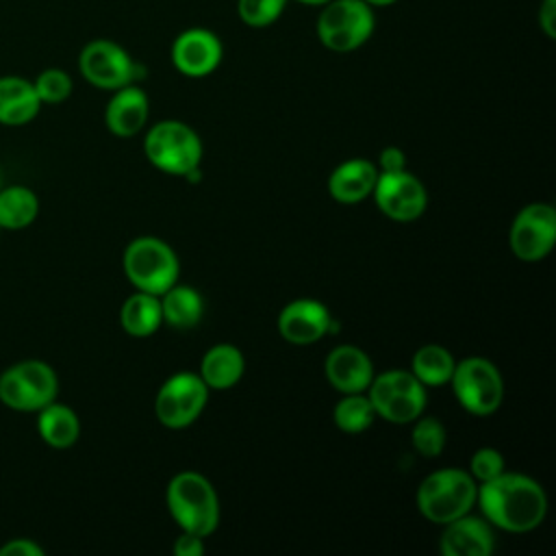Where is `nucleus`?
<instances>
[{
	"label": "nucleus",
	"instance_id": "1",
	"mask_svg": "<svg viewBox=\"0 0 556 556\" xmlns=\"http://www.w3.org/2000/svg\"><path fill=\"white\" fill-rule=\"evenodd\" d=\"M476 500L484 517L508 532H528L547 513V497L541 484L521 473L502 471L493 480L482 482Z\"/></svg>",
	"mask_w": 556,
	"mask_h": 556
},
{
	"label": "nucleus",
	"instance_id": "2",
	"mask_svg": "<svg viewBox=\"0 0 556 556\" xmlns=\"http://www.w3.org/2000/svg\"><path fill=\"white\" fill-rule=\"evenodd\" d=\"M167 508L176 523L191 534L206 536L217 528L219 504L211 482L195 471H182L167 486Z\"/></svg>",
	"mask_w": 556,
	"mask_h": 556
},
{
	"label": "nucleus",
	"instance_id": "3",
	"mask_svg": "<svg viewBox=\"0 0 556 556\" xmlns=\"http://www.w3.org/2000/svg\"><path fill=\"white\" fill-rule=\"evenodd\" d=\"M376 28V13L365 0H330L319 7L315 33L324 48L352 52L369 41Z\"/></svg>",
	"mask_w": 556,
	"mask_h": 556
},
{
	"label": "nucleus",
	"instance_id": "4",
	"mask_svg": "<svg viewBox=\"0 0 556 556\" xmlns=\"http://www.w3.org/2000/svg\"><path fill=\"white\" fill-rule=\"evenodd\" d=\"M478 495L473 478L463 469L430 473L417 489V506L432 523H450L469 513Z\"/></svg>",
	"mask_w": 556,
	"mask_h": 556
},
{
	"label": "nucleus",
	"instance_id": "5",
	"mask_svg": "<svg viewBox=\"0 0 556 556\" xmlns=\"http://www.w3.org/2000/svg\"><path fill=\"white\" fill-rule=\"evenodd\" d=\"M59 378L54 369L37 358H26L0 374V402L13 410H39L54 402Z\"/></svg>",
	"mask_w": 556,
	"mask_h": 556
},
{
	"label": "nucleus",
	"instance_id": "6",
	"mask_svg": "<svg viewBox=\"0 0 556 556\" xmlns=\"http://www.w3.org/2000/svg\"><path fill=\"white\" fill-rule=\"evenodd\" d=\"M124 271L139 291L163 295L178 278V258L165 241L139 237L124 252Z\"/></svg>",
	"mask_w": 556,
	"mask_h": 556
},
{
	"label": "nucleus",
	"instance_id": "7",
	"mask_svg": "<svg viewBox=\"0 0 556 556\" xmlns=\"http://www.w3.org/2000/svg\"><path fill=\"white\" fill-rule=\"evenodd\" d=\"M78 70L89 85L109 91L135 85V80L146 74L143 65L132 61V56L111 39H93L85 43L78 54Z\"/></svg>",
	"mask_w": 556,
	"mask_h": 556
},
{
	"label": "nucleus",
	"instance_id": "8",
	"mask_svg": "<svg viewBox=\"0 0 556 556\" xmlns=\"http://www.w3.org/2000/svg\"><path fill=\"white\" fill-rule=\"evenodd\" d=\"M146 154L152 165L167 174L187 176L198 167L202 143L187 124L165 119L150 128L146 137Z\"/></svg>",
	"mask_w": 556,
	"mask_h": 556
},
{
	"label": "nucleus",
	"instance_id": "9",
	"mask_svg": "<svg viewBox=\"0 0 556 556\" xmlns=\"http://www.w3.org/2000/svg\"><path fill=\"white\" fill-rule=\"evenodd\" d=\"M369 402L376 415L391 424L415 421L426 406L424 384L413 371H387L369 382Z\"/></svg>",
	"mask_w": 556,
	"mask_h": 556
},
{
	"label": "nucleus",
	"instance_id": "10",
	"mask_svg": "<svg viewBox=\"0 0 556 556\" xmlns=\"http://www.w3.org/2000/svg\"><path fill=\"white\" fill-rule=\"evenodd\" d=\"M452 387L463 404L473 415H491L504 397V382L495 365L486 358L471 356L454 365Z\"/></svg>",
	"mask_w": 556,
	"mask_h": 556
},
{
	"label": "nucleus",
	"instance_id": "11",
	"mask_svg": "<svg viewBox=\"0 0 556 556\" xmlns=\"http://www.w3.org/2000/svg\"><path fill=\"white\" fill-rule=\"evenodd\" d=\"M208 387L195 374H176L172 376L156 395L154 410L163 426L185 428L189 426L206 404Z\"/></svg>",
	"mask_w": 556,
	"mask_h": 556
},
{
	"label": "nucleus",
	"instance_id": "12",
	"mask_svg": "<svg viewBox=\"0 0 556 556\" xmlns=\"http://www.w3.org/2000/svg\"><path fill=\"white\" fill-rule=\"evenodd\" d=\"M556 241V211L534 202L521 208L510 228V248L521 261H541Z\"/></svg>",
	"mask_w": 556,
	"mask_h": 556
},
{
	"label": "nucleus",
	"instance_id": "13",
	"mask_svg": "<svg viewBox=\"0 0 556 556\" xmlns=\"http://www.w3.org/2000/svg\"><path fill=\"white\" fill-rule=\"evenodd\" d=\"M371 193L376 195V204L380 206V211L397 222H410L419 217L426 208V189L406 169L378 174Z\"/></svg>",
	"mask_w": 556,
	"mask_h": 556
},
{
	"label": "nucleus",
	"instance_id": "14",
	"mask_svg": "<svg viewBox=\"0 0 556 556\" xmlns=\"http://www.w3.org/2000/svg\"><path fill=\"white\" fill-rule=\"evenodd\" d=\"M224 48L219 37L202 26L182 30L172 43L174 67L191 78L208 76L222 63Z\"/></svg>",
	"mask_w": 556,
	"mask_h": 556
},
{
	"label": "nucleus",
	"instance_id": "15",
	"mask_svg": "<svg viewBox=\"0 0 556 556\" xmlns=\"http://www.w3.org/2000/svg\"><path fill=\"white\" fill-rule=\"evenodd\" d=\"M330 326L328 308L315 300H295L278 317L280 334L295 345H306L326 334Z\"/></svg>",
	"mask_w": 556,
	"mask_h": 556
},
{
	"label": "nucleus",
	"instance_id": "16",
	"mask_svg": "<svg viewBox=\"0 0 556 556\" xmlns=\"http://www.w3.org/2000/svg\"><path fill=\"white\" fill-rule=\"evenodd\" d=\"M326 378L341 393H361L374 378L371 361L356 345H339L326 358Z\"/></svg>",
	"mask_w": 556,
	"mask_h": 556
},
{
	"label": "nucleus",
	"instance_id": "17",
	"mask_svg": "<svg viewBox=\"0 0 556 556\" xmlns=\"http://www.w3.org/2000/svg\"><path fill=\"white\" fill-rule=\"evenodd\" d=\"M495 539L486 521L463 515L450 523L441 534V552L445 556H489Z\"/></svg>",
	"mask_w": 556,
	"mask_h": 556
},
{
	"label": "nucleus",
	"instance_id": "18",
	"mask_svg": "<svg viewBox=\"0 0 556 556\" xmlns=\"http://www.w3.org/2000/svg\"><path fill=\"white\" fill-rule=\"evenodd\" d=\"M148 119V96L137 85H126L115 89L106 104L104 122L109 130L117 137L137 135Z\"/></svg>",
	"mask_w": 556,
	"mask_h": 556
},
{
	"label": "nucleus",
	"instance_id": "19",
	"mask_svg": "<svg viewBox=\"0 0 556 556\" xmlns=\"http://www.w3.org/2000/svg\"><path fill=\"white\" fill-rule=\"evenodd\" d=\"M41 100L30 80L22 76H0V124L24 126L37 117Z\"/></svg>",
	"mask_w": 556,
	"mask_h": 556
},
{
	"label": "nucleus",
	"instance_id": "20",
	"mask_svg": "<svg viewBox=\"0 0 556 556\" xmlns=\"http://www.w3.org/2000/svg\"><path fill=\"white\" fill-rule=\"evenodd\" d=\"M378 180V169L363 159H352L341 163L328 180V191L337 202L354 204L367 198Z\"/></svg>",
	"mask_w": 556,
	"mask_h": 556
},
{
	"label": "nucleus",
	"instance_id": "21",
	"mask_svg": "<svg viewBox=\"0 0 556 556\" xmlns=\"http://www.w3.org/2000/svg\"><path fill=\"white\" fill-rule=\"evenodd\" d=\"M37 413V432L50 447L65 450L76 443L80 434V421L70 406L59 404L54 400L39 408Z\"/></svg>",
	"mask_w": 556,
	"mask_h": 556
},
{
	"label": "nucleus",
	"instance_id": "22",
	"mask_svg": "<svg viewBox=\"0 0 556 556\" xmlns=\"http://www.w3.org/2000/svg\"><path fill=\"white\" fill-rule=\"evenodd\" d=\"M243 376V356L230 343H219L211 348L200 367V378L208 389H228Z\"/></svg>",
	"mask_w": 556,
	"mask_h": 556
},
{
	"label": "nucleus",
	"instance_id": "23",
	"mask_svg": "<svg viewBox=\"0 0 556 556\" xmlns=\"http://www.w3.org/2000/svg\"><path fill=\"white\" fill-rule=\"evenodd\" d=\"M39 213V200L24 185L0 187V230H24Z\"/></svg>",
	"mask_w": 556,
	"mask_h": 556
},
{
	"label": "nucleus",
	"instance_id": "24",
	"mask_svg": "<svg viewBox=\"0 0 556 556\" xmlns=\"http://www.w3.org/2000/svg\"><path fill=\"white\" fill-rule=\"evenodd\" d=\"M122 328L132 334V337H148L152 334L161 321H163V311H161V300L159 295L137 291L130 295L119 313Z\"/></svg>",
	"mask_w": 556,
	"mask_h": 556
},
{
	"label": "nucleus",
	"instance_id": "25",
	"mask_svg": "<svg viewBox=\"0 0 556 556\" xmlns=\"http://www.w3.org/2000/svg\"><path fill=\"white\" fill-rule=\"evenodd\" d=\"M163 319L180 330L193 328L202 317V298L191 287L172 285L161 300Z\"/></svg>",
	"mask_w": 556,
	"mask_h": 556
},
{
	"label": "nucleus",
	"instance_id": "26",
	"mask_svg": "<svg viewBox=\"0 0 556 556\" xmlns=\"http://www.w3.org/2000/svg\"><path fill=\"white\" fill-rule=\"evenodd\" d=\"M452 354L441 345H424L413 356V374L421 384L441 387L450 382L454 371Z\"/></svg>",
	"mask_w": 556,
	"mask_h": 556
},
{
	"label": "nucleus",
	"instance_id": "27",
	"mask_svg": "<svg viewBox=\"0 0 556 556\" xmlns=\"http://www.w3.org/2000/svg\"><path fill=\"white\" fill-rule=\"evenodd\" d=\"M376 417V410L369 402V397L361 393H345V397L334 406V424L339 430L348 434L363 432L365 428L371 426Z\"/></svg>",
	"mask_w": 556,
	"mask_h": 556
},
{
	"label": "nucleus",
	"instance_id": "28",
	"mask_svg": "<svg viewBox=\"0 0 556 556\" xmlns=\"http://www.w3.org/2000/svg\"><path fill=\"white\" fill-rule=\"evenodd\" d=\"M289 0H237V15L250 28H265L280 20Z\"/></svg>",
	"mask_w": 556,
	"mask_h": 556
},
{
	"label": "nucleus",
	"instance_id": "29",
	"mask_svg": "<svg viewBox=\"0 0 556 556\" xmlns=\"http://www.w3.org/2000/svg\"><path fill=\"white\" fill-rule=\"evenodd\" d=\"M33 87H35L41 104H59L70 98L74 85L65 70L48 67L37 74V78L33 80Z\"/></svg>",
	"mask_w": 556,
	"mask_h": 556
},
{
	"label": "nucleus",
	"instance_id": "30",
	"mask_svg": "<svg viewBox=\"0 0 556 556\" xmlns=\"http://www.w3.org/2000/svg\"><path fill=\"white\" fill-rule=\"evenodd\" d=\"M445 445V428L434 417H424L413 428V447L421 456H439Z\"/></svg>",
	"mask_w": 556,
	"mask_h": 556
},
{
	"label": "nucleus",
	"instance_id": "31",
	"mask_svg": "<svg viewBox=\"0 0 556 556\" xmlns=\"http://www.w3.org/2000/svg\"><path fill=\"white\" fill-rule=\"evenodd\" d=\"M504 471V458L497 450L493 447H480L473 456H471V476L478 478L480 482L493 480L495 476H500Z\"/></svg>",
	"mask_w": 556,
	"mask_h": 556
},
{
	"label": "nucleus",
	"instance_id": "32",
	"mask_svg": "<svg viewBox=\"0 0 556 556\" xmlns=\"http://www.w3.org/2000/svg\"><path fill=\"white\" fill-rule=\"evenodd\" d=\"M0 556H43V547L30 539H11L0 547Z\"/></svg>",
	"mask_w": 556,
	"mask_h": 556
},
{
	"label": "nucleus",
	"instance_id": "33",
	"mask_svg": "<svg viewBox=\"0 0 556 556\" xmlns=\"http://www.w3.org/2000/svg\"><path fill=\"white\" fill-rule=\"evenodd\" d=\"M204 552V545H202V536L198 534H191V532H185L178 536V541L174 543V554L176 556H200Z\"/></svg>",
	"mask_w": 556,
	"mask_h": 556
},
{
	"label": "nucleus",
	"instance_id": "34",
	"mask_svg": "<svg viewBox=\"0 0 556 556\" xmlns=\"http://www.w3.org/2000/svg\"><path fill=\"white\" fill-rule=\"evenodd\" d=\"M539 26L541 30L554 39L556 37V0H543L539 9Z\"/></svg>",
	"mask_w": 556,
	"mask_h": 556
},
{
	"label": "nucleus",
	"instance_id": "35",
	"mask_svg": "<svg viewBox=\"0 0 556 556\" xmlns=\"http://www.w3.org/2000/svg\"><path fill=\"white\" fill-rule=\"evenodd\" d=\"M382 172H397L404 169V152L400 148H384L380 152Z\"/></svg>",
	"mask_w": 556,
	"mask_h": 556
},
{
	"label": "nucleus",
	"instance_id": "36",
	"mask_svg": "<svg viewBox=\"0 0 556 556\" xmlns=\"http://www.w3.org/2000/svg\"><path fill=\"white\" fill-rule=\"evenodd\" d=\"M369 7H389V4H393V2H397V0H365Z\"/></svg>",
	"mask_w": 556,
	"mask_h": 556
},
{
	"label": "nucleus",
	"instance_id": "37",
	"mask_svg": "<svg viewBox=\"0 0 556 556\" xmlns=\"http://www.w3.org/2000/svg\"><path fill=\"white\" fill-rule=\"evenodd\" d=\"M295 2L306 4V7H321V4H326V2H330V0H295Z\"/></svg>",
	"mask_w": 556,
	"mask_h": 556
},
{
	"label": "nucleus",
	"instance_id": "38",
	"mask_svg": "<svg viewBox=\"0 0 556 556\" xmlns=\"http://www.w3.org/2000/svg\"><path fill=\"white\" fill-rule=\"evenodd\" d=\"M0 187H2V169H0Z\"/></svg>",
	"mask_w": 556,
	"mask_h": 556
}]
</instances>
